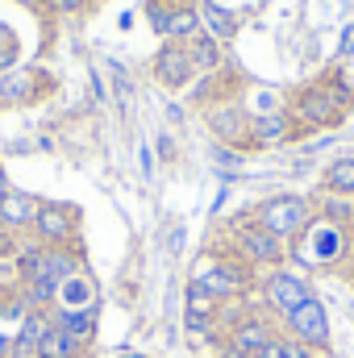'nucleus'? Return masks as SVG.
<instances>
[{"label": "nucleus", "mask_w": 354, "mask_h": 358, "mask_svg": "<svg viewBox=\"0 0 354 358\" xmlns=\"http://www.w3.org/2000/svg\"><path fill=\"white\" fill-rule=\"evenodd\" d=\"M255 221L263 225L267 234H275L283 246H292V242L313 225V204H309L304 196L283 192V196H271V200H263V204L255 208Z\"/></svg>", "instance_id": "obj_2"}, {"label": "nucleus", "mask_w": 354, "mask_h": 358, "mask_svg": "<svg viewBox=\"0 0 354 358\" xmlns=\"http://www.w3.org/2000/svg\"><path fill=\"white\" fill-rule=\"evenodd\" d=\"M346 238H351V246H354V221H351V225H346Z\"/></svg>", "instance_id": "obj_33"}, {"label": "nucleus", "mask_w": 354, "mask_h": 358, "mask_svg": "<svg viewBox=\"0 0 354 358\" xmlns=\"http://www.w3.org/2000/svg\"><path fill=\"white\" fill-rule=\"evenodd\" d=\"M196 34H204V25H200V8H196V4H187V0H179L176 13H171L167 42H192Z\"/></svg>", "instance_id": "obj_18"}, {"label": "nucleus", "mask_w": 354, "mask_h": 358, "mask_svg": "<svg viewBox=\"0 0 354 358\" xmlns=\"http://www.w3.org/2000/svg\"><path fill=\"white\" fill-rule=\"evenodd\" d=\"M113 358H150V355H138V350H125V355H113Z\"/></svg>", "instance_id": "obj_32"}, {"label": "nucleus", "mask_w": 354, "mask_h": 358, "mask_svg": "<svg viewBox=\"0 0 354 358\" xmlns=\"http://www.w3.org/2000/svg\"><path fill=\"white\" fill-rule=\"evenodd\" d=\"M292 134H296V121H292V113H283V108H271V113H255V117H250V146H255V150L279 146V142H288Z\"/></svg>", "instance_id": "obj_11"}, {"label": "nucleus", "mask_w": 354, "mask_h": 358, "mask_svg": "<svg viewBox=\"0 0 354 358\" xmlns=\"http://www.w3.org/2000/svg\"><path fill=\"white\" fill-rule=\"evenodd\" d=\"M29 229L42 246H71L76 234H80V208L63 204V200H42Z\"/></svg>", "instance_id": "obj_5"}, {"label": "nucleus", "mask_w": 354, "mask_h": 358, "mask_svg": "<svg viewBox=\"0 0 354 358\" xmlns=\"http://www.w3.org/2000/svg\"><path fill=\"white\" fill-rule=\"evenodd\" d=\"M196 8H200V25H204V34H213L217 42H234V34H238V17H234L229 8H221V0H200Z\"/></svg>", "instance_id": "obj_16"}, {"label": "nucleus", "mask_w": 354, "mask_h": 358, "mask_svg": "<svg viewBox=\"0 0 354 358\" xmlns=\"http://www.w3.org/2000/svg\"><path fill=\"white\" fill-rule=\"evenodd\" d=\"M321 187H325V192H338V196H354V159L330 163L325 176H321Z\"/></svg>", "instance_id": "obj_22"}, {"label": "nucleus", "mask_w": 354, "mask_h": 358, "mask_svg": "<svg viewBox=\"0 0 354 358\" xmlns=\"http://www.w3.org/2000/svg\"><path fill=\"white\" fill-rule=\"evenodd\" d=\"M346 113L334 104V96L325 88V80L321 84H309V88L296 92V100H292V121H304V125H338Z\"/></svg>", "instance_id": "obj_8"}, {"label": "nucleus", "mask_w": 354, "mask_h": 358, "mask_svg": "<svg viewBox=\"0 0 354 358\" xmlns=\"http://www.w3.org/2000/svg\"><path fill=\"white\" fill-rule=\"evenodd\" d=\"M259 358H288V338H283V334H279V338H271L263 350H259Z\"/></svg>", "instance_id": "obj_26"}, {"label": "nucleus", "mask_w": 354, "mask_h": 358, "mask_svg": "<svg viewBox=\"0 0 354 358\" xmlns=\"http://www.w3.org/2000/svg\"><path fill=\"white\" fill-rule=\"evenodd\" d=\"M84 350L59 329V325H50L46 334H42V342H38V358H80Z\"/></svg>", "instance_id": "obj_20"}, {"label": "nucleus", "mask_w": 354, "mask_h": 358, "mask_svg": "<svg viewBox=\"0 0 354 358\" xmlns=\"http://www.w3.org/2000/svg\"><path fill=\"white\" fill-rule=\"evenodd\" d=\"M317 358H334V355H330V350H321V355H317Z\"/></svg>", "instance_id": "obj_34"}, {"label": "nucleus", "mask_w": 354, "mask_h": 358, "mask_svg": "<svg viewBox=\"0 0 354 358\" xmlns=\"http://www.w3.org/2000/svg\"><path fill=\"white\" fill-rule=\"evenodd\" d=\"M192 279L204 283L221 304L246 300V296L255 292V267H250L246 259H238V255H204V259L196 263V271H192Z\"/></svg>", "instance_id": "obj_1"}, {"label": "nucleus", "mask_w": 354, "mask_h": 358, "mask_svg": "<svg viewBox=\"0 0 354 358\" xmlns=\"http://www.w3.org/2000/svg\"><path fill=\"white\" fill-rule=\"evenodd\" d=\"M183 329L192 338H213L217 334V321L213 317H200V313H183Z\"/></svg>", "instance_id": "obj_24"}, {"label": "nucleus", "mask_w": 354, "mask_h": 358, "mask_svg": "<svg viewBox=\"0 0 354 358\" xmlns=\"http://www.w3.org/2000/svg\"><path fill=\"white\" fill-rule=\"evenodd\" d=\"M288 358H317V350L304 346V342H296V338H288Z\"/></svg>", "instance_id": "obj_27"}, {"label": "nucleus", "mask_w": 354, "mask_h": 358, "mask_svg": "<svg viewBox=\"0 0 354 358\" xmlns=\"http://www.w3.org/2000/svg\"><path fill=\"white\" fill-rule=\"evenodd\" d=\"M84 4H88V0H50V8H55V13H80Z\"/></svg>", "instance_id": "obj_29"}, {"label": "nucleus", "mask_w": 354, "mask_h": 358, "mask_svg": "<svg viewBox=\"0 0 354 358\" xmlns=\"http://www.w3.org/2000/svg\"><path fill=\"white\" fill-rule=\"evenodd\" d=\"M338 50H342V55H354V25L342 29V46H338Z\"/></svg>", "instance_id": "obj_30"}, {"label": "nucleus", "mask_w": 354, "mask_h": 358, "mask_svg": "<svg viewBox=\"0 0 354 358\" xmlns=\"http://www.w3.org/2000/svg\"><path fill=\"white\" fill-rule=\"evenodd\" d=\"M271 338H279V321L271 313H246L242 321H234L225 329V342H229L234 358H259V350Z\"/></svg>", "instance_id": "obj_7"}, {"label": "nucleus", "mask_w": 354, "mask_h": 358, "mask_svg": "<svg viewBox=\"0 0 354 358\" xmlns=\"http://www.w3.org/2000/svg\"><path fill=\"white\" fill-rule=\"evenodd\" d=\"M155 80L171 92L192 88L196 67H192V55H187L183 42H163V46H159V55H155Z\"/></svg>", "instance_id": "obj_10"}, {"label": "nucleus", "mask_w": 354, "mask_h": 358, "mask_svg": "<svg viewBox=\"0 0 354 358\" xmlns=\"http://www.w3.org/2000/svg\"><path fill=\"white\" fill-rule=\"evenodd\" d=\"M34 96H38V76L29 67L0 71V104H29Z\"/></svg>", "instance_id": "obj_15"}, {"label": "nucleus", "mask_w": 354, "mask_h": 358, "mask_svg": "<svg viewBox=\"0 0 354 358\" xmlns=\"http://www.w3.org/2000/svg\"><path fill=\"white\" fill-rule=\"evenodd\" d=\"M321 221H330V225L346 229V225L354 221V196H338V192H325V196H321Z\"/></svg>", "instance_id": "obj_21"}, {"label": "nucleus", "mask_w": 354, "mask_h": 358, "mask_svg": "<svg viewBox=\"0 0 354 358\" xmlns=\"http://www.w3.org/2000/svg\"><path fill=\"white\" fill-rule=\"evenodd\" d=\"M179 0H146V21H150V29L167 42V29H171V13H176Z\"/></svg>", "instance_id": "obj_23"}, {"label": "nucleus", "mask_w": 354, "mask_h": 358, "mask_svg": "<svg viewBox=\"0 0 354 358\" xmlns=\"http://www.w3.org/2000/svg\"><path fill=\"white\" fill-rule=\"evenodd\" d=\"M325 88H330V96H334V104H338L342 113H346V108L354 104V92L346 88V80H342V76H330V80H325Z\"/></svg>", "instance_id": "obj_25"}, {"label": "nucleus", "mask_w": 354, "mask_h": 358, "mask_svg": "<svg viewBox=\"0 0 354 358\" xmlns=\"http://www.w3.org/2000/svg\"><path fill=\"white\" fill-rule=\"evenodd\" d=\"M279 325L288 329L283 338H296V342L313 346L317 355H321V350H330V342H334V334H330V313H325V304H321L317 296H313V300H304L296 313H288Z\"/></svg>", "instance_id": "obj_6"}, {"label": "nucleus", "mask_w": 354, "mask_h": 358, "mask_svg": "<svg viewBox=\"0 0 354 358\" xmlns=\"http://www.w3.org/2000/svg\"><path fill=\"white\" fill-rule=\"evenodd\" d=\"M234 250H238V259H246L250 267H279V263L288 259V246H283L275 234H267L255 217H246V221L234 225Z\"/></svg>", "instance_id": "obj_4"}, {"label": "nucleus", "mask_w": 354, "mask_h": 358, "mask_svg": "<svg viewBox=\"0 0 354 358\" xmlns=\"http://www.w3.org/2000/svg\"><path fill=\"white\" fill-rule=\"evenodd\" d=\"M204 121H208V134L221 138V146H242V150L250 146V113L242 104H234V100L213 104L204 113Z\"/></svg>", "instance_id": "obj_9"}, {"label": "nucleus", "mask_w": 354, "mask_h": 358, "mask_svg": "<svg viewBox=\"0 0 354 358\" xmlns=\"http://www.w3.org/2000/svg\"><path fill=\"white\" fill-rule=\"evenodd\" d=\"M46 329H50V313H46V308H29V313L21 317V325L13 329L8 358H38V342H42Z\"/></svg>", "instance_id": "obj_12"}, {"label": "nucleus", "mask_w": 354, "mask_h": 358, "mask_svg": "<svg viewBox=\"0 0 354 358\" xmlns=\"http://www.w3.org/2000/svg\"><path fill=\"white\" fill-rule=\"evenodd\" d=\"M183 313H200V317H213V321H221V300L204 287V283H196V279H187V287H183Z\"/></svg>", "instance_id": "obj_19"}, {"label": "nucleus", "mask_w": 354, "mask_h": 358, "mask_svg": "<svg viewBox=\"0 0 354 358\" xmlns=\"http://www.w3.org/2000/svg\"><path fill=\"white\" fill-rule=\"evenodd\" d=\"M259 292H263V308L275 317V321H283L288 313H296L304 300H313L317 292H313V283L304 279V275H296V271L288 267H275L263 275V283H259Z\"/></svg>", "instance_id": "obj_3"}, {"label": "nucleus", "mask_w": 354, "mask_h": 358, "mask_svg": "<svg viewBox=\"0 0 354 358\" xmlns=\"http://www.w3.org/2000/svg\"><path fill=\"white\" fill-rule=\"evenodd\" d=\"M38 196H29V192H8L4 200H0V225L4 229H29L34 225V217H38Z\"/></svg>", "instance_id": "obj_14"}, {"label": "nucleus", "mask_w": 354, "mask_h": 358, "mask_svg": "<svg viewBox=\"0 0 354 358\" xmlns=\"http://www.w3.org/2000/svg\"><path fill=\"white\" fill-rule=\"evenodd\" d=\"M213 159H217V163H225V167H238V163H242V155H234L229 146H217V150H213Z\"/></svg>", "instance_id": "obj_28"}, {"label": "nucleus", "mask_w": 354, "mask_h": 358, "mask_svg": "<svg viewBox=\"0 0 354 358\" xmlns=\"http://www.w3.org/2000/svg\"><path fill=\"white\" fill-rule=\"evenodd\" d=\"M187 46V55H192V67L196 71H204V76H217V67H221V42L213 38V34H196L192 42H183Z\"/></svg>", "instance_id": "obj_17"}, {"label": "nucleus", "mask_w": 354, "mask_h": 358, "mask_svg": "<svg viewBox=\"0 0 354 358\" xmlns=\"http://www.w3.org/2000/svg\"><path fill=\"white\" fill-rule=\"evenodd\" d=\"M8 192H13V187H8V176H4V167H0V200H4Z\"/></svg>", "instance_id": "obj_31"}, {"label": "nucleus", "mask_w": 354, "mask_h": 358, "mask_svg": "<svg viewBox=\"0 0 354 358\" xmlns=\"http://www.w3.org/2000/svg\"><path fill=\"white\" fill-rule=\"evenodd\" d=\"M50 325H59L80 350H88L92 338H96V317L88 308H50Z\"/></svg>", "instance_id": "obj_13"}]
</instances>
